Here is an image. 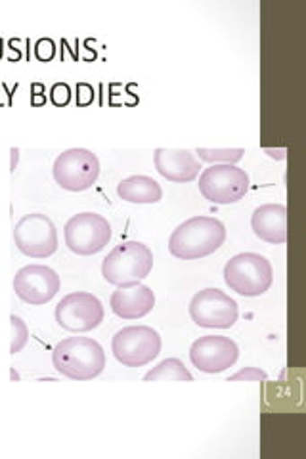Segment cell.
Wrapping results in <instances>:
<instances>
[{
    "mask_svg": "<svg viewBox=\"0 0 306 459\" xmlns=\"http://www.w3.org/2000/svg\"><path fill=\"white\" fill-rule=\"evenodd\" d=\"M226 226L214 217H192L177 226L169 238V253L180 261H197L224 246Z\"/></svg>",
    "mask_w": 306,
    "mask_h": 459,
    "instance_id": "1",
    "label": "cell"
},
{
    "mask_svg": "<svg viewBox=\"0 0 306 459\" xmlns=\"http://www.w3.org/2000/svg\"><path fill=\"white\" fill-rule=\"evenodd\" d=\"M52 364L71 381H91L106 369V351L91 337H67L54 347Z\"/></svg>",
    "mask_w": 306,
    "mask_h": 459,
    "instance_id": "2",
    "label": "cell"
},
{
    "mask_svg": "<svg viewBox=\"0 0 306 459\" xmlns=\"http://www.w3.org/2000/svg\"><path fill=\"white\" fill-rule=\"evenodd\" d=\"M153 268V253L140 241H125L101 261V276L115 287L142 283Z\"/></svg>",
    "mask_w": 306,
    "mask_h": 459,
    "instance_id": "3",
    "label": "cell"
},
{
    "mask_svg": "<svg viewBox=\"0 0 306 459\" xmlns=\"http://www.w3.org/2000/svg\"><path fill=\"white\" fill-rule=\"evenodd\" d=\"M224 281L241 297L265 295L274 283V268L265 255L240 253L224 266Z\"/></svg>",
    "mask_w": 306,
    "mask_h": 459,
    "instance_id": "4",
    "label": "cell"
},
{
    "mask_svg": "<svg viewBox=\"0 0 306 459\" xmlns=\"http://www.w3.org/2000/svg\"><path fill=\"white\" fill-rule=\"evenodd\" d=\"M199 178V192L214 205H234L251 188L249 175L238 165L216 163L203 169Z\"/></svg>",
    "mask_w": 306,
    "mask_h": 459,
    "instance_id": "5",
    "label": "cell"
},
{
    "mask_svg": "<svg viewBox=\"0 0 306 459\" xmlns=\"http://www.w3.org/2000/svg\"><path fill=\"white\" fill-rule=\"evenodd\" d=\"M162 335L150 325H127L111 339L115 360L127 368H142L162 352Z\"/></svg>",
    "mask_w": 306,
    "mask_h": 459,
    "instance_id": "6",
    "label": "cell"
},
{
    "mask_svg": "<svg viewBox=\"0 0 306 459\" xmlns=\"http://www.w3.org/2000/svg\"><path fill=\"white\" fill-rule=\"evenodd\" d=\"M100 177L98 155L84 148H71L56 157L54 180L62 190H91Z\"/></svg>",
    "mask_w": 306,
    "mask_h": 459,
    "instance_id": "7",
    "label": "cell"
},
{
    "mask_svg": "<svg viewBox=\"0 0 306 459\" xmlns=\"http://www.w3.org/2000/svg\"><path fill=\"white\" fill-rule=\"evenodd\" d=\"M66 246L79 256H91L108 247L111 241V224L96 212H79L64 228Z\"/></svg>",
    "mask_w": 306,
    "mask_h": 459,
    "instance_id": "8",
    "label": "cell"
},
{
    "mask_svg": "<svg viewBox=\"0 0 306 459\" xmlns=\"http://www.w3.org/2000/svg\"><path fill=\"white\" fill-rule=\"evenodd\" d=\"M56 322L66 332L86 333L104 322V305L101 300L86 291H75L66 295L56 307Z\"/></svg>",
    "mask_w": 306,
    "mask_h": 459,
    "instance_id": "9",
    "label": "cell"
},
{
    "mask_svg": "<svg viewBox=\"0 0 306 459\" xmlns=\"http://www.w3.org/2000/svg\"><path fill=\"white\" fill-rule=\"evenodd\" d=\"M240 308L230 295L207 287L189 300V318L205 329H230L238 322Z\"/></svg>",
    "mask_w": 306,
    "mask_h": 459,
    "instance_id": "10",
    "label": "cell"
},
{
    "mask_svg": "<svg viewBox=\"0 0 306 459\" xmlns=\"http://www.w3.org/2000/svg\"><path fill=\"white\" fill-rule=\"evenodd\" d=\"M13 241L25 256L48 258L57 251V230L47 214L31 212L13 228Z\"/></svg>",
    "mask_w": 306,
    "mask_h": 459,
    "instance_id": "11",
    "label": "cell"
},
{
    "mask_svg": "<svg viewBox=\"0 0 306 459\" xmlns=\"http://www.w3.org/2000/svg\"><path fill=\"white\" fill-rule=\"evenodd\" d=\"M240 347L234 339L224 335L199 337L189 347V360L203 373H223L238 362Z\"/></svg>",
    "mask_w": 306,
    "mask_h": 459,
    "instance_id": "12",
    "label": "cell"
},
{
    "mask_svg": "<svg viewBox=\"0 0 306 459\" xmlns=\"http://www.w3.org/2000/svg\"><path fill=\"white\" fill-rule=\"evenodd\" d=\"M62 280L57 272L45 264H29L16 272L13 291L27 305H47L57 295Z\"/></svg>",
    "mask_w": 306,
    "mask_h": 459,
    "instance_id": "13",
    "label": "cell"
},
{
    "mask_svg": "<svg viewBox=\"0 0 306 459\" xmlns=\"http://www.w3.org/2000/svg\"><path fill=\"white\" fill-rule=\"evenodd\" d=\"M109 307L113 314L119 316L123 320H140L153 310L155 293L144 283L118 287V290L111 293Z\"/></svg>",
    "mask_w": 306,
    "mask_h": 459,
    "instance_id": "14",
    "label": "cell"
},
{
    "mask_svg": "<svg viewBox=\"0 0 306 459\" xmlns=\"http://www.w3.org/2000/svg\"><path fill=\"white\" fill-rule=\"evenodd\" d=\"M153 163L159 175L169 182H194L201 172V161L189 150H155Z\"/></svg>",
    "mask_w": 306,
    "mask_h": 459,
    "instance_id": "15",
    "label": "cell"
},
{
    "mask_svg": "<svg viewBox=\"0 0 306 459\" xmlns=\"http://www.w3.org/2000/svg\"><path fill=\"white\" fill-rule=\"evenodd\" d=\"M251 228L258 239L282 246L287 241V207L282 204H265L253 211Z\"/></svg>",
    "mask_w": 306,
    "mask_h": 459,
    "instance_id": "16",
    "label": "cell"
},
{
    "mask_svg": "<svg viewBox=\"0 0 306 459\" xmlns=\"http://www.w3.org/2000/svg\"><path fill=\"white\" fill-rule=\"evenodd\" d=\"M118 195L127 201V204L135 205H153L163 199L162 184L145 175H135L123 178L118 184Z\"/></svg>",
    "mask_w": 306,
    "mask_h": 459,
    "instance_id": "17",
    "label": "cell"
},
{
    "mask_svg": "<svg viewBox=\"0 0 306 459\" xmlns=\"http://www.w3.org/2000/svg\"><path fill=\"white\" fill-rule=\"evenodd\" d=\"M144 381H194V376L179 358H167L145 373Z\"/></svg>",
    "mask_w": 306,
    "mask_h": 459,
    "instance_id": "18",
    "label": "cell"
},
{
    "mask_svg": "<svg viewBox=\"0 0 306 459\" xmlns=\"http://www.w3.org/2000/svg\"><path fill=\"white\" fill-rule=\"evenodd\" d=\"M196 157L199 161H205L211 165L216 163H228V165H236L243 160L245 150L243 148H224V150H207V148H197Z\"/></svg>",
    "mask_w": 306,
    "mask_h": 459,
    "instance_id": "19",
    "label": "cell"
},
{
    "mask_svg": "<svg viewBox=\"0 0 306 459\" xmlns=\"http://www.w3.org/2000/svg\"><path fill=\"white\" fill-rule=\"evenodd\" d=\"M10 325H12V344H10V354H18L25 349V344L29 341V327L27 324L20 318V316L12 314L10 316Z\"/></svg>",
    "mask_w": 306,
    "mask_h": 459,
    "instance_id": "20",
    "label": "cell"
},
{
    "mask_svg": "<svg viewBox=\"0 0 306 459\" xmlns=\"http://www.w3.org/2000/svg\"><path fill=\"white\" fill-rule=\"evenodd\" d=\"M268 373L260 368H243L234 376H230V381H267Z\"/></svg>",
    "mask_w": 306,
    "mask_h": 459,
    "instance_id": "21",
    "label": "cell"
},
{
    "mask_svg": "<svg viewBox=\"0 0 306 459\" xmlns=\"http://www.w3.org/2000/svg\"><path fill=\"white\" fill-rule=\"evenodd\" d=\"M12 165H10V169L12 170H16V165H18V157H20V152L16 150V148H12Z\"/></svg>",
    "mask_w": 306,
    "mask_h": 459,
    "instance_id": "22",
    "label": "cell"
}]
</instances>
